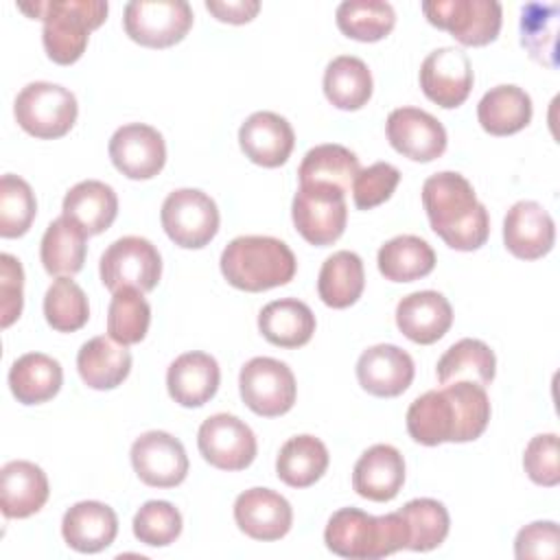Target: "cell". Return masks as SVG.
Here are the masks:
<instances>
[{"label":"cell","instance_id":"6da1fadb","mask_svg":"<svg viewBox=\"0 0 560 560\" xmlns=\"http://www.w3.org/2000/svg\"><path fill=\"white\" fill-rule=\"evenodd\" d=\"M490 422L486 387L457 381L418 396L407 409V431L413 442L438 446L442 442H472Z\"/></svg>","mask_w":560,"mask_h":560},{"label":"cell","instance_id":"7a4b0ae2","mask_svg":"<svg viewBox=\"0 0 560 560\" xmlns=\"http://www.w3.org/2000/svg\"><path fill=\"white\" fill-rule=\"evenodd\" d=\"M422 206L431 230L453 249H479L490 234V217L483 203L477 201L472 184L455 173L442 171L424 179Z\"/></svg>","mask_w":560,"mask_h":560},{"label":"cell","instance_id":"3957f363","mask_svg":"<svg viewBox=\"0 0 560 560\" xmlns=\"http://www.w3.org/2000/svg\"><path fill=\"white\" fill-rule=\"evenodd\" d=\"M18 9L44 22L42 42L48 59L70 66L81 59L90 31L105 22L109 7L103 0H44L20 2Z\"/></svg>","mask_w":560,"mask_h":560},{"label":"cell","instance_id":"277c9868","mask_svg":"<svg viewBox=\"0 0 560 560\" xmlns=\"http://www.w3.org/2000/svg\"><path fill=\"white\" fill-rule=\"evenodd\" d=\"M223 278L241 291L258 293L293 280L298 260L291 247L273 236H236L221 254Z\"/></svg>","mask_w":560,"mask_h":560},{"label":"cell","instance_id":"5b68a950","mask_svg":"<svg viewBox=\"0 0 560 560\" xmlns=\"http://www.w3.org/2000/svg\"><path fill=\"white\" fill-rule=\"evenodd\" d=\"M324 542L341 558L378 560L407 549V532L398 512L372 516L359 508H341L328 518Z\"/></svg>","mask_w":560,"mask_h":560},{"label":"cell","instance_id":"8992f818","mask_svg":"<svg viewBox=\"0 0 560 560\" xmlns=\"http://www.w3.org/2000/svg\"><path fill=\"white\" fill-rule=\"evenodd\" d=\"M13 114L28 136L55 140L72 129L79 105L68 88L50 81H33L15 96Z\"/></svg>","mask_w":560,"mask_h":560},{"label":"cell","instance_id":"52a82bcc","mask_svg":"<svg viewBox=\"0 0 560 560\" xmlns=\"http://www.w3.org/2000/svg\"><path fill=\"white\" fill-rule=\"evenodd\" d=\"M166 236L186 249L206 247L219 232V208L210 195L197 188L173 190L160 210Z\"/></svg>","mask_w":560,"mask_h":560},{"label":"cell","instance_id":"ba28073f","mask_svg":"<svg viewBox=\"0 0 560 560\" xmlns=\"http://www.w3.org/2000/svg\"><path fill=\"white\" fill-rule=\"evenodd\" d=\"M122 24L136 44L168 48L190 31L192 9L186 0H131L125 4Z\"/></svg>","mask_w":560,"mask_h":560},{"label":"cell","instance_id":"9c48e42d","mask_svg":"<svg viewBox=\"0 0 560 560\" xmlns=\"http://www.w3.org/2000/svg\"><path fill=\"white\" fill-rule=\"evenodd\" d=\"M98 273L101 282L112 293L122 287H133L147 293L160 282L162 256L151 241L142 236H122L103 252Z\"/></svg>","mask_w":560,"mask_h":560},{"label":"cell","instance_id":"30bf717a","mask_svg":"<svg viewBox=\"0 0 560 560\" xmlns=\"http://www.w3.org/2000/svg\"><path fill=\"white\" fill-rule=\"evenodd\" d=\"M243 402L262 418H278L295 405L298 385L291 368L271 357L249 359L238 374Z\"/></svg>","mask_w":560,"mask_h":560},{"label":"cell","instance_id":"8fae6325","mask_svg":"<svg viewBox=\"0 0 560 560\" xmlns=\"http://www.w3.org/2000/svg\"><path fill=\"white\" fill-rule=\"evenodd\" d=\"M422 11L433 26L448 31L464 46H486L501 31L503 9L497 0H429Z\"/></svg>","mask_w":560,"mask_h":560},{"label":"cell","instance_id":"7c38bea8","mask_svg":"<svg viewBox=\"0 0 560 560\" xmlns=\"http://www.w3.org/2000/svg\"><path fill=\"white\" fill-rule=\"evenodd\" d=\"M291 217L306 243L317 247L332 245L346 230V192L330 186H300L291 203Z\"/></svg>","mask_w":560,"mask_h":560},{"label":"cell","instance_id":"4fadbf2b","mask_svg":"<svg viewBox=\"0 0 560 560\" xmlns=\"http://www.w3.org/2000/svg\"><path fill=\"white\" fill-rule=\"evenodd\" d=\"M197 446L203 459L219 470H243L258 451L254 431L232 413L206 418L197 433Z\"/></svg>","mask_w":560,"mask_h":560},{"label":"cell","instance_id":"5bb4252c","mask_svg":"<svg viewBox=\"0 0 560 560\" xmlns=\"http://www.w3.org/2000/svg\"><path fill=\"white\" fill-rule=\"evenodd\" d=\"M131 466L151 488H175L188 475L184 444L166 431H147L131 444Z\"/></svg>","mask_w":560,"mask_h":560},{"label":"cell","instance_id":"9a60e30c","mask_svg":"<svg viewBox=\"0 0 560 560\" xmlns=\"http://www.w3.org/2000/svg\"><path fill=\"white\" fill-rule=\"evenodd\" d=\"M109 160L129 179H151L166 164V144L155 127L129 122L109 138Z\"/></svg>","mask_w":560,"mask_h":560},{"label":"cell","instance_id":"2e32d148","mask_svg":"<svg viewBox=\"0 0 560 560\" xmlns=\"http://www.w3.org/2000/svg\"><path fill=\"white\" fill-rule=\"evenodd\" d=\"M472 66L464 50L444 46L429 52L420 66V88L444 109L459 107L472 90Z\"/></svg>","mask_w":560,"mask_h":560},{"label":"cell","instance_id":"e0dca14e","mask_svg":"<svg viewBox=\"0 0 560 560\" xmlns=\"http://www.w3.org/2000/svg\"><path fill=\"white\" fill-rule=\"evenodd\" d=\"M387 140L405 158L413 162H433L446 151L444 125L424 109L398 107L387 116Z\"/></svg>","mask_w":560,"mask_h":560},{"label":"cell","instance_id":"ac0fdd59","mask_svg":"<svg viewBox=\"0 0 560 560\" xmlns=\"http://www.w3.org/2000/svg\"><path fill=\"white\" fill-rule=\"evenodd\" d=\"M234 521L254 540H280L293 525L291 503L276 490L249 488L234 501Z\"/></svg>","mask_w":560,"mask_h":560},{"label":"cell","instance_id":"d6986e66","mask_svg":"<svg viewBox=\"0 0 560 560\" xmlns=\"http://www.w3.org/2000/svg\"><path fill=\"white\" fill-rule=\"evenodd\" d=\"M503 243L521 260L542 258L556 243V223L540 203L516 201L503 219Z\"/></svg>","mask_w":560,"mask_h":560},{"label":"cell","instance_id":"ffe728a7","mask_svg":"<svg viewBox=\"0 0 560 560\" xmlns=\"http://www.w3.org/2000/svg\"><path fill=\"white\" fill-rule=\"evenodd\" d=\"M413 374V359L394 343L372 346L357 361L359 385L378 398L400 396L411 385Z\"/></svg>","mask_w":560,"mask_h":560},{"label":"cell","instance_id":"44dd1931","mask_svg":"<svg viewBox=\"0 0 560 560\" xmlns=\"http://www.w3.org/2000/svg\"><path fill=\"white\" fill-rule=\"evenodd\" d=\"M238 144L254 164L276 168L293 151L295 133L287 118L276 112H254L238 129Z\"/></svg>","mask_w":560,"mask_h":560},{"label":"cell","instance_id":"7402d4cb","mask_svg":"<svg viewBox=\"0 0 560 560\" xmlns=\"http://www.w3.org/2000/svg\"><path fill=\"white\" fill-rule=\"evenodd\" d=\"M405 483V459L392 444H374L361 453L352 470V488L359 497L385 503Z\"/></svg>","mask_w":560,"mask_h":560},{"label":"cell","instance_id":"603a6c76","mask_svg":"<svg viewBox=\"0 0 560 560\" xmlns=\"http://www.w3.org/2000/svg\"><path fill=\"white\" fill-rule=\"evenodd\" d=\"M453 324L451 302L438 291H416L396 306V326L413 343L429 346L442 339Z\"/></svg>","mask_w":560,"mask_h":560},{"label":"cell","instance_id":"cb8c5ba5","mask_svg":"<svg viewBox=\"0 0 560 560\" xmlns=\"http://www.w3.org/2000/svg\"><path fill=\"white\" fill-rule=\"evenodd\" d=\"M118 534L116 512L101 501H79L63 514L61 536L79 553H98L107 549Z\"/></svg>","mask_w":560,"mask_h":560},{"label":"cell","instance_id":"d4e9b609","mask_svg":"<svg viewBox=\"0 0 560 560\" xmlns=\"http://www.w3.org/2000/svg\"><path fill=\"white\" fill-rule=\"evenodd\" d=\"M221 370L214 357L206 352L179 354L166 372V387L171 398L182 407H201L219 389Z\"/></svg>","mask_w":560,"mask_h":560},{"label":"cell","instance_id":"484cf974","mask_svg":"<svg viewBox=\"0 0 560 560\" xmlns=\"http://www.w3.org/2000/svg\"><path fill=\"white\" fill-rule=\"evenodd\" d=\"M46 472L26 459L7 462L0 470V510L7 518H26L48 501Z\"/></svg>","mask_w":560,"mask_h":560},{"label":"cell","instance_id":"4316f807","mask_svg":"<svg viewBox=\"0 0 560 560\" xmlns=\"http://www.w3.org/2000/svg\"><path fill=\"white\" fill-rule=\"evenodd\" d=\"M63 217L74 221L88 236L105 232L118 214V197L114 188L98 179L74 184L63 197Z\"/></svg>","mask_w":560,"mask_h":560},{"label":"cell","instance_id":"83f0119b","mask_svg":"<svg viewBox=\"0 0 560 560\" xmlns=\"http://www.w3.org/2000/svg\"><path fill=\"white\" fill-rule=\"evenodd\" d=\"M81 381L92 389H114L131 372V352L112 337H92L77 354Z\"/></svg>","mask_w":560,"mask_h":560},{"label":"cell","instance_id":"f1b7e54d","mask_svg":"<svg viewBox=\"0 0 560 560\" xmlns=\"http://www.w3.org/2000/svg\"><path fill=\"white\" fill-rule=\"evenodd\" d=\"M260 335L278 348L306 346L315 332V315L308 304L282 298L265 304L258 313Z\"/></svg>","mask_w":560,"mask_h":560},{"label":"cell","instance_id":"f546056e","mask_svg":"<svg viewBox=\"0 0 560 560\" xmlns=\"http://www.w3.org/2000/svg\"><path fill=\"white\" fill-rule=\"evenodd\" d=\"M63 383V370L57 359L44 352H26L9 370L11 394L22 405H42L57 396Z\"/></svg>","mask_w":560,"mask_h":560},{"label":"cell","instance_id":"4dcf8cb0","mask_svg":"<svg viewBox=\"0 0 560 560\" xmlns=\"http://www.w3.org/2000/svg\"><path fill=\"white\" fill-rule=\"evenodd\" d=\"M477 118L490 136H512L529 125L532 98L518 85H497L481 96Z\"/></svg>","mask_w":560,"mask_h":560},{"label":"cell","instance_id":"1f68e13d","mask_svg":"<svg viewBox=\"0 0 560 560\" xmlns=\"http://www.w3.org/2000/svg\"><path fill=\"white\" fill-rule=\"evenodd\" d=\"M359 171V158L350 149L341 144H317L306 151L298 175L300 186H330L348 192Z\"/></svg>","mask_w":560,"mask_h":560},{"label":"cell","instance_id":"d6a6232c","mask_svg":"<svg viewBox=\"0 0 560 560\" xmlns=\"http://www.w3.org/2000/svg\"><path fill=\"white\" fill-rule=\"evenodd\" d=\"M328 448L315 435L289 438L276 459V475L291 488H308L322 479L328 468Z\"/></svg>","mask_w":560,"mask_h":560},{"label":"cell","instance_id":"836d02e7","mask_svg":"<svg viewBox=\"0 0 560 560\" xmlns=\"http://www.w3.org/2000/svg\"><path fill=\"white\" fill-rule=\"evenodd\" d=\"M365 287V269L359 254L341 249L330 254L317 278V293L330 308L352 306Z\"/></svg>","mask_w":560,"mask_h":560},{"label":"cell","instance_id":"e575fe53","mask_svg":"<svg viewBox=\"0 0 560 560\" xmlns=\"http://www.w3.org/2000/svg\"><path fill=\"white\" fill-rule=\"evenodd\" d=\"M378 271L392 282H413L429 276L435 267L433 247L413 234H400L381 245Z\"/></svg>","mask_w":560,"mask_h":560},{"label":"cell","instance_id":"d590c367","mask_svg":"<svg viewBox=\"0 0 560 560\" xmlns=\"http://www.w3.org/2000/svg\"><path fill=\"white\" fill-rule=\"evenodd\" d=\"M497 372V359L488 343L481 339H459L453 343L438 361L435 374L440 385H451L457 381H470L481 387L490 385Z\"/></svg>","mask_w":560,"mask_h":560},{"label":"cell","instance_id":"8d00e7d4","mask_svg":"<svg viewBox=\"0 0 560 560\" xmlns=\"http://www.w3.org/2000/svg\"><path fill=\"white\" fill-rule=\"evenodd\" d=\"M88 234L68 217H59L50 221L42 236L39 258L44 269L50 276H74L83 269L85 262V245Z\"/></svg>","mask_w":560,"mask_h":560},{"label":"cell","instance_id":"74e56055","mask_svg":"<svg viewBox=\"0 0 560 560\" xmlns=\"http://www.w3.org/2000/svg\"><path fill=\"white\" fill-rule=\"evenodd\" d=\"M324 94L337 109H361L372 96V72L352 55L335 57L324 70Z\"/></svg>","mask_w":560,"mask_h":560},{"label":"cell","instance_id":"f35d334b","mask_svg":"<svg viewBox=\"0 0 560 560\" xmlns=\"http://www.w3.org/2000/svg\"><path fill=\"white\" fill-rule=\"evenodd\" d=\"M558 4L527 2L521 9V44L534 61L551 70L558 66Z\"/></svg>","mask_w":560,"mask_h":560},{"label":"cell","instance_id":"ab89813d","mask_svg":"<svg viewBox=\"0 0 560 560\" xmlns=\"http://www.w3.org/2000/svg\"><path fill=\"white\" fill-rule=\"evenodd\" d=\"M398 514L405 523L407 549L411 551H431L448 536V512L435 499H411L398 510Z\"/></svg>","mask_w":560,"mask_h":560},{"label":"cell","instance_id":"60d3db41","mask_svg":"<svg viewBox=\"0 0 560 560\" xmlns=\"http://www.w3.org/2000/svg\"><path fill=\"white\" fill-rule=\"evenodd\" d=\"M396 13L383 0H346L337 7L339 31L357 42H378L392 33Z\"/></svg>","mask_w":560,"mask_h":560},{"label":"cell","instance_id":"b9f144b4","mask_svg":"<svg viewBox=\"0 0 560 560\" xmlns=\"http://www.w3.org/2000/svg\"><path fill=\"white\" fill-rule=\"evenodd\" d=\"M151 324V306L142 291L133 287H122L114 291L107 308V332L120 346L140 343Z\"/></svg>","mask_w":560,"mask_h":560},{"label":"cell","instance_id":"7bdbcfd3","mask_svg":"<svg viewBox=\"0 0 560 560\" xmlns=\"http://www.w3.org/2000/svg\"><path fill=\"white\" fill-rule=\"evenodd\" d=\"M44 317L57 332H74L88 324V295L70 276H59L48 287L44 295Z\"/></svg>","mask_w":560,"mask_h":560},{"label":"cell","instance_id":"ee69618b","mask_svg":"<svg viewBox=\"0 0 560 560\" xmlns=\"http://www.w3.org/2000/svg\"><path fill=\"white\" fill-rule=\"evenodd\" d=\"M37 212L35 192L26 179L4 173L0 179V236L18 238L28 232Z\"/></svg>","mask_w":560,"mask_h":560},{"label":"cell","instance_id":"f6af8a7d","mask_svg":"<svg viewBox=\"0 0 560 560\" xmlns=\"http://www.w3.org/2000/svg\"><path fill=\"white\" fill-rule=\"evenodd\" d=\"M133 536L149 547H166L182 534V514L168 501H147L133 516Z\"/></svg>","mask_w":560,"mask_h":560},{"label":"cell","instance_id":"bcb514c9","mask_svg":"<svg viewBox=\"0 0 560 560\" xmlns=\"http://www.w3.org/2000/svg\"><path fill=\"white\" fill-rule=\"evenodd\" d=\"M400 182V171L389 162H376L361 168L352 182V199L359 210H372L385 203Z\"/></svg>","mask_w":560,"mask_h":560},{"label":"cell","instance_id":"7dc6e473","mask_svg":"<svg viewBox=\"0 0 560 560\" xmlns=\"http://www.w3.org/2000/svg\"><path fill=\"white\" fill-rule=\"evenodd\" d=\"M523 468L527 477L545 488L560 483V464H558V435L540 433L529 440L523 453Z\"/></svg>","mask_w":560,"mask_h":560},{"label":"cell","instance_id":"c3c4849f","mask_svg":"<svg viewBox=\"0 0 560 560\" xmlns=\"http://www.w3.org/2000/svg\"><path fill=\"white\" fill-rule=\"evenodd\" d=\"M514 556L518 560H556L560 556V532L553 521H536L525 525L514 540Z\"/></svg>","mask_w":560,"mask_h":560},{"label":"cell","instance_id":"681fc988","mask_svg":"<svg viewBox=\"0 0 560 560\" xmlns=\"http://www.w3.org/2000/svg\"><path fill=\"white\" fill-rule=\"evenodd\" d=\"M24 304V269L11 254H0V326L9 328Z\"/></svg>","mask_w":560,"mask_h":560},{"label":"cell","instance_id":"f907efd6","mask_svg":"<svg viewBox=\"0 0 560 560\" xmlns=\"http://www.w3.org/2000/svg\"><path fill=\"white\" fill-rule=\"evenodd\" d=\"M206 9L221 22L245 24L256 18L260 2L256 0H206Z\"/></svg>","mask_w":560,"mask_h":560}]
</instances>
